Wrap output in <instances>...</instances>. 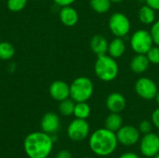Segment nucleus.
<instances>
[{
	"label": "nucleus",
	"mask_w": 159,
	"mask_h": 158,
	"mask_svg": "<svg viewBox=\"0 0 159 158\" xmlns=\"http://www.w3.org/2000/svg\"><path fill=\"white\" fill-rule=\"evenodd\" d=\"M153 123L152 121H149V120H143L140 122L139 124V127H138V129L139 131L141 132V134H147V133H150L152 132V129H153Z\"/></svg>",
	"instance_id": "nucleus-26"
},
{
	"label": "nucleus",
	"mask_w": 159,
	"mask_h": 158,
	"mask_svg": "<svg viewBox=\"0 0 159 158\" xmlns=\"http://www.w3.org/2000/svg\"><path fill=\"white\" fill-rule=\"evenodd\" d=\"M111 2H112V4L114 3V4H119V3H121V2H123L124 0H110Z\"/></svg>",
	"instance_id": "nucleus-33"
},
{
	"label": "nucleus",
	"mask_w": 159,
	"mask_h": 158,
	"mask_svg": "<svg viewBox=\"0 0 159 158\" xmlns=\"http://www.w3.org/2000/svg\"><path fill=\"white\" fill-rule=\"evenodd\" d=\"M75 105V102L74 100H72L71 98H68L66 100L60 102L59 111H60L61 115H62L63 116H70V115H74Z\"/></svg>",
	"instance_id": "nucleus-23"
},
{
	"label": "nucleus",
	"mask_w": 159,
	"mask_h": 158,
	"mask_svg": "<svg viewBox=\"0 0 159 158\" xmlns=\"http://www.w3.org/2000/svg\"><path fill=\"white\" fill-rule=\"evenodd\" d=\"M28 0H7V7L12 12L21 11L27 5Z\"/></svg>",
	"instance_id": "nucleus-24"
},
{
	"label": "nucleus",
	"mask_w": 159,
	"mask_h": 158,
	"mask_svg": "<svg viewBox=\"0 0 159 158\" xmlns=\"http://www.w3.org/2000/svg\"><path fill=\"white\" fill-rule=\"evenodd\" d=\"M52 136L44 131H35L28 134L23 142V148L29 158H46L53 149Z\"/></svg>",
	"instance_id": "nucleus-2"
},
{
	"label": "nucleus",
	"mask_w": 159,
	"mask_h": 158,
	"mask_svg": "<svg viewBox=\"0 0 159 158\" xmlns=\"http://www.w3.org/2000/svg\"><path fill=\"white\" fill-rule=\"evenodd\" d=\"M150 64L146 54H136L130 61L129 68L134 74H141L148 70Z\"/></svg>",
	"instance_id": "nucleus-16"
},
{
	"label": "nucleus",
	"mask_w": 159,
	"mask_h": 158,
	"mask_svg": "<svg viewBox=\"0 0 159 158\" xmlns=\"http://www.w3.org/2000/svg\"><path fill=\"white\" fill-rule=\"evenodd\" d=\"M84 158H92V157H84Z\"/></svg>",
	"instance_id": "nucleus-37"
},
{
	"label": "nucleus",
	"mask_w": 159,
	"mask_h": 158,
	"mask_svg": "<svg viewBox=\"0 0 159 158\" xmlns=\"http://www.w3.org/2000/svg\"><path fill=\"white\" fill-rule=\"evenodd\" d=\"M108 46H109V42L107 41L106 37L103 36L102 34L93 35L89 42L90 49L97 57L107 54Z\"/></svg>",
	"instance_id": "nucleus-15"
},
{
	"label": "nucleus",
	"mask_w": 159,
	"mask_h": 158,
	"mask_svg": "<svg viewBox=\"0 0 159 158\" xmlns=\"http://www.w3.org/2000/svg\"><path fill=\"white\" fill-rule=\"evenodd\" d=\"M118 158H141L137 154L133 153V152H126L124 154H122Z\"/></svg>",
	"instance_id": "nucleus-32"
},
{
	"label": "nucleus",
	"mask_w": 159,
	"mask_h": 158,
	"mask_svg": "<svg viewBox=\"0 0 159 158\" xmlns=\"http://www.w3.org/2000/svg\"><path fill=\"white\" fill-rule=\"evenodd\" d=\"M118 143L129 147L135 145L141 140V132L132 125H123L116 132Z\"/></svg>",
	"instance_id": "nucleus-9"
},
{
	"label": "nucleus",
	"mask_w": 159,
	"mask_h": 158,
	"mask_svg": "<svg viewBox=\"0 0 159 158\" xmlns=\"http://www.w3.org/2000/svg\"><path fill=\"white\" fill-rule=\"evenodd\" d=\"M126 52V43L123 38L115 37L111 42H109L107 54L116 60L122 57Z\"/></svg>",
	"instance_id": "nucleus-17"
},
{
	"label": "nucleus",
	"mask_w": 159,
	"mask_h": 158,
	"mask_svg": "<svg viewBox=\"0 0 159 158\" xmlns=\"http://www.w3.org/2000/svg\"><path fill=\"white\" fill-rule=\"evenodd\" d=\"M54 3L58 6L61 7H66V6H72L76 0H53Z\"/></svg>",
	"instance_id": "nucleus-29"
},
{
	"label": "nucleus",
	"mask_w": 159,
	"mask_h": 158,
	"mask_svg": "<svg viewBox=\"0 0 159 158\" xmlns=\"http://www.w3.org/2000/svg\"><path fill=\"white\" fill-rule=\"evenodd\" d=\"M46 158H51V157H48H48H46Z\"/></svg>",
	"instance_id": "nucleus-38"
},
{
	"label": "nucleus",
	"mask_w": 159,
	"mask_h": 158,
	"mask_svg": "<svg viewBox=\"0 0 159 158\" xmlns=\"http://www.w3.org/2000/svg\"><path fill=\"white\" fill-rule=\"evenodd\" d=\"M134 90L143 100L152 101L156 99L158 92V88L153 79L146 76H142L136 80L134 84Z\"/></svg>",
	"instance_id": "nucleus-7"
},
{
	"label": "nucleus",
	"mask_w": 159,
	"mask_h": 158,
	"mask_svg": "<svg viewBox=\"0 0 159 158\" xmlns=\"http://www.w3.org/2000/svg\"><path fill=\"white\" fill-rule=\"evenodd\" d=\"M48 92L53 100L60 102L70 98V85L63 80H55L50 84Z\"/></svg>",
	"instance_id": "nucleus-11"
},
{
	"label": "nucleus",
	"mask_w": 159,
	"mask_h": 158,
	"mask_svg": "<svg viewBox=\"0 0 159 158\" xmlns=\"http://www.w3.org/2000/svg\"><path fill=\"white\" fill-rule=\"evenodd\" d=\"M146 56L151 64H159V46L154 45L146 53Z\"/></svg>",
	"instance_id": "nucleus-25"
},
{
	"label": "nucleus",
	"mask_w": 159,
	"mask_h": 158,
	"mask_svg": "<svg viewBox=\"0 0 159 158\" xmlns=\"http://www.w3.org/2000/svg\"><path fill=\"white\" fill-rule=\"evenodd\" d=\"M55 158H73V156L70 151L68 150H61L57 153Z\"/></svg>",
	"instance_id": "nucleus-30"
},
{
	"label": "nucleus",
	"mask_w": 159,
	"mask_h": 158,
	"mask_svg": "<svg viewBox=\"0 0 159 158\" xmlns=\"http://www.w3.org/2000/svg\"><path fill=\"white\" fill-rule=\"evenodd\" d=\"M127 105L126 98L119 92L110 93L105 101V106L110 113H122Z\"/></svg>",
	"instance_id": "nucleus-12"
},
{
	"label": "nucleus",
	"mask_w": 159,
	"mask_h": 158,
	"mask_svg": "<svg viewBox=\"0 0 159 158\" xmlns=\"http://www.w3.org/2000/svg\"><path fill=\"white\" fill-rule=\"evenodd\" d=\"M15 55V48L13 45L7 41L0 42V60L8 61Z\"/></svg>",
	"instance_id": "nucleus-22"
},
{
	"label": "nucleus",
	"mask_w": 159,
	"mask_h": 158,
	"mask_svg": "<svg viewBox=\"0 0 159 158\" xmlns=\"http://www.w3.org/2000/svg\"><path fill=\"white\" fill-rule=\"evenodd\" d=\"M156 101H157V103L158 104L159 106V89H158V92H157V96H156V99H155Z\"/></svg>",
	"instance_id": "nucleus-34"
},
{
	"label": "nucleus",
	"mask_w": 159,
	"mask_h": 158,
	"mask_svg": "<svg viewBox=\"0 0 159 158\" xmlns=\"http://www.w3.org/2000/svg\"><path fill=\"white\" fill-rule=\"evenodd\" d=\"M90 113H91V108L87 102H75V110H74V115L75 118L87 119L90 115Z\"/></svg>",
	"instance_id": "nucleus-20"
},
{
	"label": "nucleus",
	"mask_w": 159,
	"mask_h": 158,
	"mask_svg": "<svg viewBox=\"0 0 159 158\" xmlns=\"http://www.w3.org/2000/svg\"><path fill=\"white\" fill-rule=\"evenodd\" d=\"M150 34L152 35L154 44L156 46H159V20H156L152 25L150 29Z\"/></svg>",
	"instance_id": "nucleus-27"
},
{
	"label": "nucleus",
	"mask_w": 159,
	"mask_h": 158,
	"mask_svg": "<svg viewBox=\"0 0 159 158\" xmlns=\"http://www.w3.org/2000/svg\"><path fill=\"white\" fill-rule=\"evenodd\" d=\"M140 152L147 158H153L159 153V136L157 133L144 134L140 140Z\"/></svg>",
	"instance_id": "nucleus-10"
},
{
	"label": "nucleus",
	"mask_w": 159,
	"mask_h": 158,
	"mask_svg": "<svg viewBox=\"0 0 159 158\" xmlns=\"http://www.w3.org/2000/svg\"><path fill=\"white\" fill-rule=\"evenodd\" d=\"M138 18L143 24L152 25L156 21V10L145 4L140 7L138 11Z\"/></svg>",
	"instance_id": "nucleus-18"
},
{
	"label": "nucleus",
	"mask_w": 159,
	"mask_h": 158,
	"mask_svg": "<svg viewBox=\"0 0 159 158\" xmlns=\"http://www.w3.org/2000/svg\"><path fill=\"white\" fill-rule=\"evenodd\" d=\"M152 123L154 127L159 129V107L157 108L152 114Z\"/></svg>",
	"instance_id": "nucleus-28"
},
{
	"label": "nucleus",
	"mask_w": 159,
	"mask_h": 158,
	"mask_svg": "<svg viewBox=\"0 0 159 158\" xmlns=\"http://www.w3.org/2000/svg\"><path fill=\"white\" fill-rule=\"evenodd\" d=\"M93 92V82L88 76H78L70 84V98L75 102H88L92 97Z\"/></svg>",
	"instance_id": "nucleus-4"
},
{
	"label": "nucleus",
	"mask_w": 159,
	"mask_h": 158,
	"mask_svg": "<svg viewBox=\"0 0 159 158\" xmlns=\"http://www.w3.org/2000/svg\"><path fill=\"white\" fill-rule=\"evenodd\" d=\"M108 27L115 37L123 38L129 34L131 24L128 16L122 12L113 13L108 20Z\"/></svg>",
	"instance_id": "nucleus-5"
},
{
	"label": "nucleus",
	"mask_w": 159,
	"mask_h": 158,
	"mask_svg": "<svg viewBox=\"0 0 159 158\" xmlns=\"http://www.w3.org/2000/svg\"><path fill=\"white\" fill-rule=\"evenodd\" d=\"M117 145L118 141L116 132L106 128L96 129L89 139V146L91 152L101 157L109 156L114 154Z\"/></svg>",
	"instance_id": "nucleus-1"
},
{
	"label": "nucleus",
	"mask_w": 159,
	"mask_h": 158,
	"mask_svg": "<svg viewBox=\"0 0 159 158\" xmlns=\"http://www.w3.org/2000/svg\"><path fill=\"white\" fill-rule=\"evenodd\" d=\"M123 126V118L118 113H110L104 120V128L116 132Z\"/></svg>",
	"instance_id": "nucleus-19"
},
{
	"label": "nucleus",
	"mask_w": 159,
	"mask_h": 158,
	"mask_svg": "<svg viewBox=\"0 0 159 158\" xmlns=\"http://www.w3.org/2000/svg\"><path fill=\"white\" fill-rule=\"evenodd\" d=\"M89 6L96 13L104 14L110 10L112 2L110 0H89Z\"/></svg>",
	"instance_id": "nucleus-21"
},
{
	"label": "nucleus",
	"mask_w": 159,
	"mask_h": 158,
	"mask_svg": "<svg viewBox=\"0 0 159 158\" xmlns=\"http://www.w3.org/2000/svg\"><path fill=\"white\" fill-rule=\"evenodd\" d=\"M60 117L56 113L53 112H48L43 115L40 121V128L41 130L52 135L58 131L60 129Z\"/></svg>",
	"instance_id": "nucleus-13"
},
{
	"label": "nucleus",
	"mask_w": 159,
	"mask_h": 158,
	"mask_svg": "<svg viewBox=\"0 0 159 158\" xmlns=\"http://www.w3.org/2000/svg\"><path fill=\"white\" fill-rule=\"evenodd\" d=\"M157 135H158V136H159V129H158V132H157Z\"/></svg>",
	"instance_id": "nucleus-36"
},
{
	"label": "nucleus",
	"mask_w": 159,
	"mask_h": 158,
	"mask_svg": "<svg viewBox=\"0 0 159 158\" xmlns=\"http://www.w3.org/2000/svg\"><path fill=\"white\" fill-rule=\"evenodd\" d=\"M94 73L98 79L103 82L114 81L119 73V66L115 58L108 54L97 57L94 64Z\"/></svg>",
	"instance_id": "nucleus-3"
},
{
	"label": "nucleus",
	"mask_w": 159,
	"mask_h": 158,
	"mask_svg": "<svg viewBox=\"0 0 159 158\" xmlns=\"http://www.w3.org/2000/svg\"><path fill=\"white\" fill-rule=\"evenodd\" d=\"M59 18L61 22L67 27H73L76 25L79 20V15L77 10L72 6L61 7L59 12Z\"/></svg>",
	"instance_id": "nucleus-14"
},
{
	"label": "nucleus",
	"mask_w": 159,
	"mask_h": 158,
	"mask_svg": "<svg viewBox=\"0 0 159 158\" xmlns=\"http://www.w3.org/2000/svg\"><path fill=\"white\" fill-rule=\"evenodd\" d=\"M153 158H159V153L157 154V155H156V156H155Z\"/></svg>",
	"instance_id": "nucleus-35"
},
{
	"label": "nucleus",
	"mask_w": 159,
	"mask_h": 158,
	"mask_svg": "<svg viewBox=\"0 0 159 158\" xmlns=\"http://www.w3.org/2000/svg\"><path fill=\"white\" fill-rule=\"evenodd\" d=\"M89 134V125L87 119L75 118L67 128V135L71 141H84Z\"/></svg>",
	"instance_id": "nucleus-8"
},
{
	"label": "nucleus",
	"mask_w": 159,
	"mask_h": 158,
	"mask_svg": "<svg viewBox=\"0 0 159 158\" xmlns=\"http://www.w3.org/2000/svg\"><path fill=\"white\" fill-rule=\"evenodd\" d=\"M145 3L156 11L159 10V0H145Z\"/></svg>",
	"instance_id": "nucleus-31"
},
{
	"label": "nucleus",
	"mask_w": 159,
	"mask_h": 158,
	"mask_svg": "<svg viewBox=\"0 0 159 158\" xmlns=\"http://www.w3.org/2000/svg\"><path fill=\"white\" fill-rule=\"evenodd\" d=\"M130 47L136 54H146L155 45L150 31L139 29L130 37Z\"/></svg>",
	"instance_id": "nucleus-6"
}]
</instances>
